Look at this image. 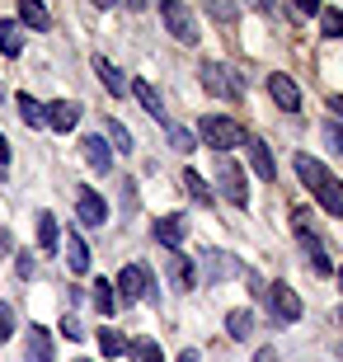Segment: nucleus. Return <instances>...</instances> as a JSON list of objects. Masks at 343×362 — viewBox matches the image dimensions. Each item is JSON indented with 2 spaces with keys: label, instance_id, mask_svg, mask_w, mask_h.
I'll return each instance as SVG.
<instances>
[{
  "label": "nucleus",
  "instance_id": "obj_1",
  "mask_svg": "<svg viewBox=\"0 0 343 362\" xmlns=\"http://www.w3.org/2000/svg\"><path fill=\"white\" fill-rule=\"evenodd\" d=\"M291 165H296V179L315 193L320 207H325L330 216H343V184H339V179H334L330 170L310 156V151H296V156H291Z\"/></svg>",
  "mask_w": 343,
  "mask_h": 362
},
{
  "label": "nucleus",
  "instance_id": "obj_2",
  "mask_svg": "<svg viewBox=\"0 0 343 362\" xmlns=\"http://www.w3.org/2000/svg\"><path fill=\"white\" fill-rule=\"evenodd\" d=\"M198 136L207 141L211 151H216V156H226L231 146H240V141H245V127H240L236 118H226V113H207V118L198 122Z\"/></svg>",
  "mask_w": 343,
  "mask_h": 362
},
{
  "label": "nucleus",
  "instance_id": "obj_3",
  "mask_svg": "<svg viewBox=\"0 0 343 362\" xmlns=\"http://www.w3.org/2000/svg\"><path fill=\"white\" fill-rule=\"evenodd\" d=\"M113 292H118V301L122 306H132L136 296H151V301H156V278H151V269H146V264H122L118 269V282H113Z\"/></svg>",
  "mask_w": 343,
  "mask_h": 362
},
{
  "label": "nucleus",
  "instance_id": "obj_4",
  "mask_svg": "<svg viewBox=\"0 0 343 362\" xmlns=\"http://www.w3.org/2000/svg\"><path fill=\"white\" fill-rule=\"evenodd\" d=\"M198 81H202L207 94H221V99H240V94H245V76L231 71V66H221V62H202Z\"/></svg>",
  "mask_w": 343,
  "mask_h": 362
},
{
  "label": "nucleus",
  "instance_id": "obj_5",
  "mask_svg": "<svg viewBox=\"0 0 343 362\" xmlns=\"http://www.w3.org/2000/svg\"><path fill=\"white\" fill-rule=\"evenodd\" d=\"M216 188H221L226 202H236V207H245L250 202V179H245V170H240V160H231V156H216Z\"/></svg>",
  "mask_w": 343,
  "mask_h": 362
},
{
  "label": "nucleus",
  "instance_id": "obj_6",
  "mask_svg": "<svg viewBox=\"0 0 343 362\" xmlns=\"http://www.w3.org/2000/svg\"><path fill=\"white\" fill-rule=\"evenodd\" d=\"M291 230H296V240H301L306 259L315 264V273H334L330 255H325V235H320V230L310 226V212H291Z\"/></svg>",
  "mask_w": 343,
  "mask_h": 362
},
{
  "label": "nucleus",
  "instance_id": "obj_7",
  "mask_svg": "<svg viewBox=\"0 0 343 362\" xmlns=\"http://www.w3.org/2000/svg\"><path fill=\"white\" fill-rule=\"evenodd\" d=\"M264 296H268V310H273V320H277V325H296V320L306 315V306H301V296H296V287H291V282H282V278H277Z\"/></svg>",
  "mask_w": 343,
  "mask_h": 362
},
{
  "label": "nucleus",
  "instance_id": "obj_8",
  "mask_svg": "<svg viewBox=\"0 0 343 362\" xmlns=\"http://www.w3.org/2000/svg\"><path fill=\"white\" fill-rule=\"evenodd\" d=\"M160 19H165V33L179 42H198V24H193V10H188L184 0H160Z\"/></svg>",
  "mask_w": 343,
  "mask_h": 362
},
{
  "label": "nucleus",
  "instance_id": "obj_9",
  "mask_svg": "<svg viewBox=\"0 0 343 362\" xmlns=\"http://www.w3.org/2000/svg\"><path fill=\"white\" fill-rule=\"evenodd\" d=\"M76 216H80V226L99 230V226H104V221H108V202L99 198V193H94L90 184H85V188H80V193H76Z\"/></svg>",
  "mask_w": 343,
  "mask_h": 362
},
{
  "label": "nucleus",
  "instance_id": "obj_10",
  "mask_svg": "<svg viewBox=\"0 0 343 362\" xmlns=\"http://www.w3.org/2000/svg\"><path fill=\"white\" fill-rule=\"evenodd\" d=\"M198 273L207 282H226V278H240V259L221 255V250H207V255L198 259Z\"/></svg>",
  "mask_w": 343,
  "mask_h": 362
},
{
  "label": "nucleus",
  "instance_id": "obj_11",
  "mask_svg": "<svg viewBox=\"0 0 343 362\" xmlns=\"http://www.w3.org/2000/svg\"><path fill=\"white\" fill-rule=\"evenodd\" d=\"M151 235H156L165 250H179V245L188 240V216L184 212H170V216H160L156 226H151Z\"/></svg>",
  "mask_w": 343,
  "mask_h": 362
},
{
  "label": "nucleus",
  "instance_id": "obj_12",
  "mask_svg": "<svg viewBox=\"0 0 343 362\" xmlns=\"http://www.w3.org/2000/svg\"><path fill=\"white\" fill-rule=\"evenodd\" d=\"M245 146H250V170H254V175L264 179V184H277V165H273V151H268L264 136L245 132Z\"/></svg>",
  "mask_w": 343,
  "mask_h": 362
},
{
  "label": "nucleus",
  "instance_id": "obj_13",
  "mask_svg": "<svg viewBox=\"0 0 343 362\" xmlns=\"http://www.w3.org/2000/svg\"><path fill=\"white\" fill-rule=\"evenodd\" d=\"M127 94H136V104H141L146 113L160 122V127L170 122V113H165V99H160V90H156L151 81H141V76H136V81H127Z\"/></svg>",
  "mask_w": 343,
  "mask_h": 362
},
{
  "label": "nucleus",
  "instance_id": "obj_14",
  "mask_svg": "<svg viewBox=\"0 0 343 362\" xmlns=\"http://www.w3.org/2000/svg\"><path fill=\"white\" fill-rule=\"evenodd\" d=\"M268 94H273V104L282 108V113H296V108H301V90H296V81L282 76V71L268 76Z\"/></svg>",
  "mask_w": 343,
  "mask_h": 362
},
{
  "label": "nucleus",
  "instance_id": "obj_15",
  "mask_svg": "<svg viewBox=\"0 0 343 362\" xmlns=\"http://www.w3.org/2000/svg\"><path fill=\"white\" fill-rule=\"evenodd\" d=\"M14 19H19V28H33V33L52 28V14H47L42 0H14Z\"/></svg>",
  "mask_w": 343,
  "mask_h": 362
},
{
  "label": "nucleus",
  "instance_id": "obj_16",
  "mask_svg": "<svg viewBox=\"0 0 343 362\" xmlns=\"http://www.w3.org/2000/svg\"><path fill=\"white\" fill-rule=\"evenodd\" d=\"M80 156H85V165H90L94 175H108V170H113V146H108V141H104L99 132H90V136H85Z\"/></svg>",
  "mask_w": 343,
  "mask_h": 362
},
{
  "label": "nucleus",
  "instance_id": "obj_17",
  "mask_svg": "<svg viewBox=\"0 0 343 362\" xmlns=\"http://www.w3.org/2000/svg\"><path fill=\"white\" fill-rule=\"evenodd\" d=\"M76 122H80V104L76 99H52V104H47V127H52V132H76Z\"/></svg>",
  "mask_w": 343,
  "mask_h": 362
},
{
  "label": "nucleus",
  "instance_id": "obj_18",
  "mask_svg": "<svg viewBox=\"0 0 343 362\" xmlns=\"http://www.w3.org/2000/svg\"><path fill=\"white\" fill-rule=\"evenodd\" d=\"M170 282L179 287V292H193V287H198V264L184 259L179 250H170Z\"/></svg>",
  "mask_w": 343,
  "mask_h": 362
},
{
  "label": "nucleus",
  "instance_id": "obj_19",
  "mask_svg": "<svg viewBox=\"0 0 343 362\" xmlns=\"http://www.w3.org/2000/svg\"><path fill=\"white\" fill-rule=\"evenodd\" d=\"M62 240H66V264H71V273H76V278H85V273H90V245H85V235H80V230H66Z\"/></svg>",
  "mask_w": 343,
  "mask_h": 362
},
{
  "label": "nucleus",
  "instance_id": "obj_20",
  "mask_svg": "<svg viewBox=\"0 0 343 362\" xmlns=\"http://www.w3.org/2000/svg\"><path fill=\"white\" fill-rule=\"evenodd\" d=\"M90 66H94V76L104 81V90H108V94H118V99L127 94V76H122V71L113 66L108 57H99V52H94V57H90Z\"/></svg>",
  "mask_w": 343,
  "mask_h": 362
},
{
  "label": "nucleus",
  "instance_id": "obj_21",
  "mask_svg": "<svg viewBox=\"0 0 343 362\" xmlns=\"http://www.w3.org/2000/svg\"><path fill=\"white\" fill-rule=\"evenodd\" d=\"M24 362H52V334L42 325H33L24 334Z\"/></svg>",
  "mask_w": 343,
  "mask_h": 362
},
{
  "label": "nucleus",
  "instance_id": "obj_22",
  "mask_svg": "<svg viewBox=\"0 0 343 362\" xmlns=\"http://www.w3.org/2000/svg\"><path fill=\"white\" fill-rule=\"evenodd\" d=\"M14 108H19L24 127H33V132H47V104H38L33 94H14Z\"/></svg>",
  "mask_w": 343,
  "mask_h": 362
},
{
  "label": "nucleus",
  "instance_id": "obj_23",
  "mask_svg": "<svg viewBox=\"0 0 343 362\" xmlns=\"http://www.w3.org/2000/svg\"><path fill=\"white\" fill-rule=\"evenodd\" d=\"M94 339H99V353L104 358H127V349H132V339L122 334V329H113V325H104Z\"/></svg>",
  "mask_w": 343,
  "mask_h": 362
},
{
  "label": "nucleus",
  "instance_id": "obj_24",
  "mask_svg": "<svg viewBox=\"0 0 343 362\" xmlns=\"http://www.w3.org/2000/svg\"><path fill=\"white\" fill-rule=\"evenodd\" d=\"M90 296H94V310H99V315H113V310H118V292H113L108 278H90Z\"/></svg>",
  "mask_w": 343,
  "mask_h": 362
},
{
  "label": "nucleus",
  "instance_id": "obj_25",
  "mask_svg": "<svg viewBox=\"0 0 343 362\" xmlns=\"http://www.w3.org/2000/svg\"><path fill=\"white\" fill-rule=\"evenodd\" d=\"M0 52L10 57V62L24 52V28H19V19H0Z\"/></svg>",
  "mask_w": 343,
  "mask_h": 362
},
{
  "label": "nucleus",
  "instance_id": "obj_26",
  "mask_svg": "<svg viewBox=\"0 0 343 362\" xmlns=\"http://www.w3.org/2000/svg\"><path fill=\"white\" fill-rule=\"evenodd\" d=\"M57 245H62V226H57L52 212H42L38 216V250H42V255H52Z\"/></svg>",
  "mask_w": 343,
  "mask_h": 362
},
{
  "label": "nucleus",
  "instance_id": "obj_27",
  "mask_svg": "<svg viewBox=\"0 0 343 362\" xmlns=\"http://www.w3.org/2000/svg\"><path fill=\"white\" fill-rule=\"evenodd\" d=\"M104 141H108L113 151H122V156H132V132H127L118 118H108V122H104Z\"/></svg>",
  "mask_w": 343,
  "mask_h": 362
},
{
  "label": "nucleus",
  "instance_id": "obj_28",
  "mask_svg": "<svg viewBox=\"0 0 343 362\" xmlns=\"http://www.w3.org/2000/svg\"><path fill=\"white\" fill-rule=\"evenodd\" d=\"M226 334L231 339H250L254 334V315L250 310H231V315H226Z\"/></svg>",
  "mask_w": 343,
  "mask_h": 362
},
{
  "label": "nucleus",
  "instance_id": "obj_29",
  "mask_svg": "<svg viewBox=\"0 0 343 362\" xmlns=\"http://www.w3.org/2000/svg\"><path fill=\"white\" fill-rule=\"evenodd\" d=\"M165 136H170V146L179 151V156H188V151L198 146V132H188V127H174V122H165Z\"/></svg>",
  "mask_w": 343,
  "mask_h": 362
},
{
  "label": "nucleus",
  "instance_id": "obj_30",
  "mask_svg": "<svg viewBox=\"0 0 343 362\" xmlns=\"http://www.w3.org/2000/svg\"><path fill=\"white\" fill-rule=\"evenodd\" d=\"M127 358H136V362H165V353H160V344H156V339H132Z\"/></svg>",
  "mask_w": 343,
  "mask_h": 362
},
{
  "label": "nucleus",
  "instance_id": "obj_31",
  "mask_svg": "<svg viewBox=\"0 0 343 362\" xmlns=\"http://www.w3.org/2000/svg\"><path fill=\"white\" fill-rule=\"evenodd\" d=\"M184 188H188V198H193V202H211V184L198 175V170H184Z\"/></svg>",
  "mask_w": 343,
  "mask_h": 362
},
{
  "label": "nucleus",
  "instance_id": "obj_32",
  "mask_svg": "<svg viewBox=\"0 0 343 362\" xmlns=\"http://www.w3.org/2000/svg\"><path fill=\"white\" fill-rule=\"evenodd\" d=\"M320 33L325 38H343V10H320Z\"/></svg>",
  "mask_w": 343,
  "mask_h": 362
},
{
  "label": "nucleus",
  "instance_id": "obj_33",
  "mask_svg": "<svg viewBox=\"0 0 343 362\" xmlns=\"http://www.w3.org/2000/svg\"><path fill=\"white\" fill-rule=\"evenodd\" d=\"M207 10H211V19H216V24H236L240 5H236V0H207Z\"/></svg>",
  "mask_w": 343,
  "mask_h": 362
},
{
  "label": "nucleus",
  "instance_id": "obj_34",
  "mask_svg": "<svg viewBox=\"0 0 343 362\" xmlns=\"http://www.w3.org/2000/svg\"><path fill=\"white\" fill-rule=\"evenodd\" d=\"M320 136H325V146H330L334 156H343V122H339V118L325 122V127H320Z\"/></svg>",
  "mask_w": 343,
  "mask_h": 362
},
{
  "label": "nucleus",
  "instance_id": "obj_35",
  "mask_svg": "<svg viewBox=\"0 0 343 362\" xmlns=\"http://www.w3.org/2000/svg\"><path fill=\"white\" fill-rule=\"evenodd\" d=\"M10 334H14V306L0 301V344H10Z\"/></svg>",
  "mask_w": 343,
  "mask_h": 362
},
{
  "label": "nucleus",
  "instance_id": "obj_36",
  "mask_svg": "<svg viewBox=\"0 0 343 362\" xmlns=\"http://www.w3.org/2000/svg\"><path fill=\"white\" fill-rule=\"evenodd\" d=\"M14 273H19V278H33V273H38V259L28 255V250H19V255H14Z\"/></svg>",
  "mask_w": 343,
  "mask_h": 362
},
{
  "label": "nucleus",
  "instance_id": "obj_37",
  "mask_svg": "<svg viewBox=\"0 0 343 362\" xmlns=\"http://www.w3.org/2000/svg\"><path fill=\"white\" fill-rule=\"evenodd\" d=\"M62 334L66 339H85V325H80L76 315H66V320H62Z\"/></svg>",
  "mask_w": 343,
  "mask_h": 362
},
{
  "label": "nucleus",
  "instance_id": "obj_38",
  "mask_svg": "<svg viewBox=\"0 0 343 362\" xmlns=\"http://www.w3.org/2000/svg\"><path fill=\"white\" fill-rule=\"evenodd\" d=\"M122 212H136V184H122Z\"/></svg>",
  "mask_w": 343,
  "mask_h": 362
},
{
  "label": "nucleus",
  "instance_id": "obj_39",
  "mask_svg": "<svg viewBox=\"0 0 343 362\" xmlns=\"http://www.w3.org/2000/svg\"><path fill=\"white\" fill-rule=\"evenodd\" d=\"M320 10H325L320 0H296V14H320Z\"/></svg>",
  "mask_w": 343,
  "mask_h": 362
},
{
  "label": "nucleus",
  "instance_id": "obj_40",
  "mask_svg": "<svg viewBox=\"0 0 343 362\" xmlns=\"http://www.w3.org/2000/svg\"><path fill=\"white\" fill-rule=\"evenodd\" d=\"M10 165V141H5V132H0V170Z\"/></svg>",
  "mask_w": 343,
  "mask_h": 362
},
{
  "label": "nucleus",
  "instance_id": "obj_41",
  "mask_svg": "<svg viewBox=\"0 0 343 362\" xmlns=\"http://www.w3.org/2000/svg\"><path fill=\"white\" fill-rule=\"evenodd\" d=\"M10 250H14V235H10V230H0V255H10Z\"/></svg>",
  "mask_w": 343,
  "mask_h": 362
},
{
  "label": "nucleus",
  "instance_id": "obj_42",
  "mask_svg": "<svg viewBox=\"0 0 343 362\" xmlns=\"http://www.w3.org/2000/svg\"><path fill=\"white\" fill-rule=\"evenodd\" d=\"M254 362H277V349H259V353H254Z\"/></svg>",
  "mask_w": 343,
  "mask_h": 362
},
{
  "label": "nucleus",
  "instance_id": "obj_43",
  "mask_svg": "<svg viewBox=\"0 0 343 362\" xmlns=\"http://www.w3.org/2000/svg\"><path fill=\"white\" fill-rule=\"evenodd\" d=\"M330 108H334V113L343 118V94H330Z\"/></svg>",
  "mask_w": 343,
  "mask_h": 362
},
{
  "label": "nucleus",
  "instance_id": "obj_44",
  "mask_svg": "<svg viewBox=\"0 0 343 362\" xmlns=\"http://www.w3.org/2000/svg\"><path fill=\"white\" fill-rule=\"evenodd\" d=\"M179 362H202V358H198L193 349H184V353H179Z\"/></svg>",
  "mask_w": 343,
  "mask_h": 362
},
{
  "label": "nucleus",
  "instance_id": "obj_45",
  "mask_svg": "<svg viewBox=\"0 0 343 362\" xmlns=\"http://www.w3.org/2000/svg\"><path fill=\"white\" fill-rule=\"evenodd\" d=\"M94 5H99V10H113V5H118V0H94Z\"/></svg>",
  "mask_w": 343,
  "mask_h": 362
},
{
  "label": "nucleus",
  "instance_id": "obj_46",
  "mask_svg": "<svg viewBox=\"0 0 343 362\" xmlns=\"http://www.w3.org/2000/svg\"><path fill=\"white\" fill-rule=\"evenodd\" d=\"M334 278H339V287H343V264H339V269H334Z\"/></svg>",
  "mask_w": 343,
  "mask_h": 362
},
{
  "label": "nucleus",
  "instance_id": "obj_47",
  "mask_svg": "<svg viewBox=\"0 0 343 362\" xmlns=\"http://www.w3.org/2000/svg\"><path fill=\"white\" fill-rule=\"evenodd\" d=\"M127 5H132V10H141V0H127Z\"/></svg>",
  "mask_w": 343,
  "mask_h": 362
},
{
  "label": "nucleus",
  "instance_id": "obj_48",
  "mask_svg": "<svg viewBox=\"0 0 343 362\" xmlns=\"http://www.w3.org/2000/svg\"><path fill=\"white\" fill-rule=\"evenodd\" d=\"M339 325H343V310H339Z\"/></svg>",
  "mask_w": 343,
  "mask_h": 362
},
{
  "label": "nucleus",
  "instance_id": "obj_49",
  "mask_svg": "<svg viewBox=\"0 0 343 362\" xmlns=\"http://www.w3.org/2000/svg\"><path fill=\"white\" fill-rule=\"evenodd\" d=\"M80 362H90V358H80Z\"/></svg>",
  "mask_w": 343,
  "mask_h": 362
}]
</instances>
